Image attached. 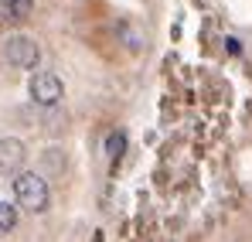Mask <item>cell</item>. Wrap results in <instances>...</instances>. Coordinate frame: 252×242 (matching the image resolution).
Instances as JSON below:
<instances>
[{"label":"cell","instance_id":"6","mask_svg":"<svg viewBox=\"0 0 252 242\" xmlns=\"http://www.w3.org/2000/svg\"><path fill=\"white\" fill-rule=\"evenodd\" d=\"M123 150H126V133H120V130L109 133V137H106V157H109V161H120Z\"/></svg>","mask_w":252,"mask_h":242},{"label":"cell","instance_id":"2","mask_svg":"<svg viewBox=\"0 0 252 242\" xmlns=\"http://www.w3.org/2000/svg\"><path fill=\"white\" fill-rule=\"evenodd\" d=\"M3 58H7V65L31 72L41 62V48H38V41L31 38V35H10V38L3 41Z\"/></svg>","mask_w":252,"mask_h":242},{"label":"cell","instance_id":"7","mask_svg":"<svg viewBox=\"0 0 252 242\" xmlns=\"http://www.w3.org/2000/svg\"><path fill=\"white\" fill-rule=\"evenodd\" d=\"M17 225V205L0 202V232H14Z\"/></svg>","mask_w":252,"mask_h":242},{"label":"cell","instance_id":"5","mask_svg":"<svg viewBox=\"0 0 252 242\" xmlns=\"http://www.w3.org/2000/svg\"><path fill=\"white\" fill-rule=\"evenodd\" d=\"M31 10H34V0H0V21H10V24L28 21Z\"/></svg>","mask_w":252,"mask_h":242},{"label":"cell","instance_id":"1","mask_svg":"<svg viewBox=\"0 0 252 242\" xmlns=\"http://www.w3.org/2000/svg\"><path fill=\"white\" fill-rule=\"evenodd\" d=\"M14 202L21 205L24 211H31V215L48 211V205H51L48 181L41 174H34V171H17V177H14Z\"/></svg>","mask_w":252,"mask_h":242},{"label":"cell","instance_id":"4","mask_svg":"<svg viewBox=\"0 0 252 242\" xmlns=\"http://www.w3.org/2000/svg\"><path fill=\"white\" fill-rule=\"evenodd\" d=\"M24 157H28V147H24L17 137H0V171H3V174L21 171Z\"/></svg>","mask_w":252,"mask_h":242},{"label":"cell","instance_id":"8","mask_svg":"<svg viewBox=\"0 0 252 242\" xmlns=\"http://www.w3.org/2000/svg\"><path fill=\"white\" fill-rule=\"evenodd\" d=\"M116 31H120V38H123L126 48H133V51H140V48H143V38H140V35H136V31H133L129 24H120Z\"/></svg>","mask_w":252,"mask_h":242},{"label":"cell","instance_id":"3","mask_svg":"<svg viewBox=\"0 0 252 242\" xmlns=\"http://www.w3.org/2000/svg\"><path fill=\"white\" fill-rule=\"evenodd\" d=\"M28 92H31V99H34L38 106H58L62 96H65V85H62V79H58L55 72H34Z\"/></svg>","mask_w":252,"mask_h":242}]
</instances>
